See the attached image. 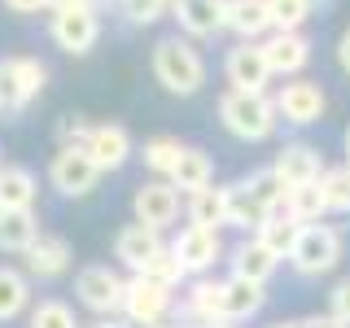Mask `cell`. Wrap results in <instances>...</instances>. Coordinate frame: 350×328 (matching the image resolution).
<instances>
[{"label": "cell", "instance_id": "5b68a950", "mask_svg": "<svg viewBox=\"0 0 350 328\" xmlns=\"http://www.w3.org/2000/svg\"><path fill=\"white\" fill-rule=\"evenodd\" d=\"M127 276H118L109 262H88L75 271V302L92 315H118L123 311Z\"/></svg>", "mask_w": 350, "mask_h": 328}, {"label": "cell", "instance_id": "6da1fadb", "mask_svg": "<svg viewBox=\"0 0 350 328\" xmlns=\"http://www.w3.org/2000/svg\"><path fill=\"white\" fill-rule=\"evenodd\" d=\"M153 79L171 96H193L206 83V62L184 36H167L153 44Z\"/></svg>", "mask_w": 350, "mask_h": 328}, {"label": "cell", "instance_id": "277c9868", "mask_svg": "<svg viewBox=\"0 0 350 328\" xmlns=\"http://www.w3.org/2000/svg\"><path fill=\"white\" fill-rule=\"evenodd\" d=\"M49 83V66L40 57H0V114L27 109Z\"/></svg>", "mask_w": 350, "mask_h": 328}, {"label": "cell", "instance_id": "7c38bea8", "mask_svg": "<svg viewBox=\"0 0 350 328\" xmlns=\"http://www.w3.org/2000/svg\"><path fill=\"white\" fill-rule=\"evenodd\" d=\"M171 18L180 22L184 36L211 40L228 27V0H171Z\"/></svg>", "mask_w": 350, "mask_h": 328}, {"label": "cell", "instance_id": "f6af8a7d", "mask_svg": "<svg viewBox=\"0 0 350 328\" xmlns=\"http://www.w3.org/2000/svg\"><path fill=\"white\" fill-rule=\"evenodd\" d=\"M346 153H350V131H346Z\"/></svg>", "mask_w": 350, "mask_h": 328}, {"label": "cell", "instance_id": "4dcf8cb0", "mask_svg": "<svg viewBox=\"0 0 350 328\" xmlns=\"http://www.w3.org/2000/svg\"><path fill=\"white\" fill-rule=\"evenodd\" d=\"M27 328H83V324L75 320L70 302H62V298H40V302L27 311Z\"/></svg>", "mask_w": 350, "mask_h": 328}, {"label": "cell", "instance_id": "ffe728a7", "mask_svg": "<svg viewBox=\"0 0 350 328\" xmlns=\"http://www.w3.org/2000/svg\"><path fill=\"white\" fill-rule=\"evenodd\" d=\"M31 276L27 267H9V262H0V324H14L18 315L31 311Z\"/></svg>", "mask_w": 350, "mask_h": 328}, {"label": "cell", "instance_id": "83f0119b", "mask_svg": "<svg viewBox=\"0 0 350 328\" xmlns=\"http://www.w3.org/2000/svg\"><path fill=\"white\" fill-rule=\"evenodd\" d=\"M224 311H228V324L258 315V311H262V284H254V280H241V276L224 280Z\"/></svg>", "mask_w": 350, "mask_h": 328}, {"label": "cell", "instance_id": "e575fe53", "mask_svg": "<svg viewBox=\"0 0 350 328\" xmlns=\"http://www.w3.org/2000/svg\"><path fill=\"white\" fill-rule=\"evenodd\" d=\"M118 14L131 27H153L162 14H171V0H118Z\"/></svg>", "mask_w": 350, "mask_h": 328}, {"label": "cell", "instance_id": "60d3db41", "mask_svg": "<svg viewBox=\"0 0 350 328\" xmlns=\"http://www.w3.org/2000/svg\"><path fill=\"white\" fill-rule=\"evenodd\" d=\"M337 66H342V70L350 74V31H346L342 40H337Z\"/></svg>", "mask_w": 350, "mask_h": 328}, {"label": "cell", "instance_id": "9c48e42d", "mask_svg": "<svg viewBox=\"0 0 350 328\" xmlns=\"http://www.w3.org/2000/svg\"><path fill=\"white\" fill-rule=\"evenodd\" d=\"M289 258H293V267H298L302 276H320V271H328L337 258H342V236H337L333 228L306 223Z\"/></svg>", "mask_w": 350, "mask_h": 328}, {"label": "cell", "instance_id": "ab89813d", "mask_svg": "<svg viewBox=\"0 0 350 328\" xmlns=\"http://www.w3.org/2000/svg\"><path fill=\"white\" fill-rule=\"evenodd\" d=\"M88 328H131V324L123 320V315H96V320L88 324Z\"/></svg>", "mask_w": 350, "mask_h": 328}, {"label": "cell", "instance_id": "b9f144b4", "mask_svg": "<svg viewBox=\"0 0 350 328\" xmlns=\"http://www.w3.org/2000/svg\"><path fill=\"white\" fill-rule=\"evenodd\" d=\"M298 328H346V320H302Z\"/></svg>", "mask_w": 350, "mask_h": 328}, {"label": "cell", "instance_id": "8d00e7d4", "mask_svg": "<svg viewBox=\"0 0 350 328\" xmlns=\"http://www.w3.org/2000/svg\"><path fill=\"white\" fill-rule=\"evenodd\" d=\"M88 131H92V123H88L83 114H62V123H57V149H83L88 145Z\"/></svg>", "mask_w": 350, "mask_h": 328}, {"label": "cell", "instance_id": "8fae6325", "mask_svg": "<svg viewBox=\"0 0 350 328\" xmlns=\"http://www.w3.org/2000/svg\"><path fill=\"white\" fill-rule=\"evenodd\" d=\"M224 74H228V83H232V87H241V92H262V87H267V79H271V66H267L262 44L241 40L237 49L228 53Z\"/></svg>", "mask_w": 350, "mask_h": 328}, {"label": "cell", "instance_id": "3957f363", "mask_svg": "<svg viewBox=\"0 0 350 328\" xmlns=\"http://www.w3.org/2000/svg\"><path fill=\"white\" fill-rule=\"evenodd\" d=\"M219 118H224V127L237 140H267L280 123L276 101H267L262 92H241V87L219 96Z\"/></svg>", "mask_w": 350, "mask_h": 328}, {"label": "cell", "instance_id": "52a82bcc", "mask_svg": "<svg viewBox=\"0 0 350 328\" xmlns=\"http://www.w3.org/2000/svg\"><path fill=\"white\" fill-rule=\"evenodd\" d=\"M49 184L62 197H88L101 184V167H96L83 149H57L53 162H49Z\"/></svg>", "mask_w": 350, "mask_h": 328}, {"label": "cell", "instance_id": "7402d4cb", "mask_svg": "<svg viewBox=\"0 0 350 328\" xmlns=\"http://www.w3.org/2000/svg\"><path fill=\"white\" fill-rule=\"evenodd\" d=\"M40 241L36 210H0V254H27Z\"/></svg>", "mask_w": 350, "mask_h": 328}, {"label": "cell", "instance_id": "e0dca14e", "mask_svg": "<svg viewBox=\"0 0 350 328\" xmlns=\"http://www.w3.org/2000/svg\"><path fill=\"white\" fill-rule=\"evenodd\" d=\"M40 202V180L31 167L5 162L0 167V210H36Z\"/></svg>", "mask_w": 350, "mask_h": 328}, {"label": "cell", "instance_id": "d6986e66", "mask_svg": "<svg viewBox=\"0 0 350 328\" xmlns=\"http://www.w3.org/2000/svg\"><path fill=\"white\" fill-rule=\"evenodd\" d=\"M280 175V184L284 189H302V184H315L320 180V153H315L311 145H289V149H280V158H276V167H271Z\"/></svg>", "mask_w": 350, "mask_h": 328}, {"label": "cell", "instance_id": "ac0fdd59", "mask_svg": "<svg viewBox=\"0 0 350 328\" xmlns=\"http://www.w3.org/2000/svg\"><path fill=\"white\" fill-rule=\"evenodd\" d=\"M262 53H267L271 74H293L311 57V44H306L298 31H271V36L262 40Z\"/></svg>", "mask_w": 350, "mask_h": 328}, {"label": "cell", "instance_id": "484cf974", "mask_svg": "<svg viewBox=\"0 0 350 328\" xmlns=\"http://www.w3.org/2000/svg\"><path fill=\"white\" fill-rule=\"evenodd\" d=\"M267 215H271V206L250 189V180H241V184L228 189V223L232 228H258Z\"/></svg>", "mask_w": 350, "mask_h": 328}, {"label": "cell", "instance_id": "4316f807", "mask_svg": "<svg viewBox=\"0 0 350 328\" xmlns=\"http://www.w3.org/2000/svg\"><path fill=\"white\" fill-rule=\"evenodd\" d=\"M276 271V254H271L267 245L254 236V241H245V245H237L232 249V276H241V280H254V284H262Z\"/></svg>", "mask_w": 350, "mask_h": 328}, {"label": "cell", "instance_id": "f546056e", "mask_svg": "<svg viewBox=\"0 0 350 328\" xmlns=\"http://www.w3.org/2000/svg\"><path fill=\"white\" fill-rule=\"evenodd\" d=\"M180 153H184V145H180L175 136H153V140H145L140 158H145V167L158 175V180H171V171H175V162H180Z\"/></svg>", "mask_w": 350, "mask_h": 328}, {"label": "cell", "instance_id": "bcb514c9", "mask_svg": "<svg viewBox=\"0 0 350 328\" xmlns=\"http://www.w3.org/2000/svg\"><path fill=\"white\" fill-rule=\"evenodd\" d=\"M0 167H5V162H0Z\"/></svg>", "mask_w": 350, "mask_h": 328}, {"label": "cell", "instance_id": "30bf717a", "mask_svg": "<svg viewBox=\"0 0 350 328\" xmlns=\"http://www.w3.org/2000/svg\"><path fill=\"white\" fill-rule=\"evenodd\" d=\"M171 249H175V258L184 262V271L189 276H202V271H211L219 254H224V241H219V228H197L189 223L180 236L171 241Z\"/></svg>", "mask_w": 350, "mask_h": 328}, {"label": "cell", "instance_id": "f35d334b", "mask_svg": "<svg viewBox=\"0 0 350 328\" xmlns=\"http://www.w3.org/2000/svg\"><path fill=\"white\" fill-rule=\"evenodd\" d=\"M5 9H14V14H40V9H53V0H5Z\"/></svg>", "mask_w": 350, "mask_h": 328}, {"label": "cell", "instance_id": "8992f818", "mask_svg": "<svg viewBox=\"0 0 350 328\" xmlns=\"http://www.w3.org/2000/svg\"><path fill=\"white\" fill-rule=\"evenodd\" d=\"M175 306V289L149 280V276H127V293H123V320L131 328H162L167 311Z\"/></svg>", "mask_w": 350, "mask_h": 328}, {"label": "cell", "instance_id": "f1b7e54d", "mask_svg": "<svg viewBox=\"0 0 350 328\" xmlns=\"http://www.w3.org/2000/svg\"><path fill=\"white\" fill-rule=\"evenodd\" d=\"M189 223L224 228L228 223V189H197V193H189Z\"/></svg>", "mask_w": 350, "mask_h": 328}, {"label": "cell", "instance_id": "d590c367", "mask_svg": "<svg viewBox=\"0 0 350 328\" xmlns=\"http://www.w3.org/2000/svg\"><path fill=\"white\" fill-rule=\"evenodd\" d=\"M320 189H324L328 210H350V167H346V171L320 175Z\"/></svg>", "mask_w": 350, "mask_h": 328}, {"label": "cell", "instance_id": "603a6c76", "mask_svg": "<svg viewBox=\"0 0 350 328\" xmlns=\"http://www.w3.org/2000/svg\"><path fill=\"white\" fill-rule=\"evenodd\" d=\"M228 31L241 40H258L271 31V0H228Z\"/></svg>", "mask_w": 350, "mask_h": 328}, {"label": "cell", "instance_id": "74e56055", "mask_svg": "<svg viewBox=\"0 0 350 328\" xmlns=\"http://www.w3.org/2000/svg\"><path fill=\"white\" fill-rule=\"evenodd\" d=\"M333 315L350 324V280H342V284H337V293H333Z\"/></svg>", "mask_w": 350, "mask_h": 328}, {"label": "cell", "instance_id": "1f68e13d", "mask_svg": "<svg viewBox=\"0 0 350 328\" xmlns=\"http://www.w3.org/2000/svg\"><path fill=\"white\" fill-rule=\"evenodd\" d=\"M284 210H289L293 219H302V223H311V219H320L328 210V202H324V189H320V180L315 184H302V189H289L284 193Z\"/></svg>", "mask_w": 350, "mask_h": 328}, {"label": "cell", "instance_id": "836d02e7", "mask_svg": "<svg viewBox=\"0 0 350 328\" xmlns=\"http://www.w3.org/2000/svg\"><path fill=\"white\" fill-rule=\"evenodd\" d=\"M311 9L315 0H271V31H298Z\"/></svg>", "mask_w": 350, "mask_h": 328}, {"label": "cell", "instance_id": "7a4b0ae2", "mask_svg": "<svg viewBox=\"0 0 350 328\" xmlns=\"http://www.w3.org/2000/svg\"><path fill=\"white\" fill-rule=\"evenodd\" d=\"M49 36L62 53L83 57L92 53V44L101 40V14H96V0H62L49 14Z\"/></svg>", "mask_w": 350, "mask_h": 328}, {"label": "cell", "instance_id": "2e32d148", "mask_svg": "<svg viewBox=\"0 0 350 328\" xmlns=\"http://www.w3.org/2000/svg\"><path fill=\"white\" fill-rule=\"evenodd\" d=\"M276 114L284 118V123H293V127H306V123H315V118L324 114V92L315 83H284L280 87V96H276Z\"/></svg>", "mask_w": 350, "mask_h": 328}, {"label": "cell", "instance_id": "ee69618b", "mask_svg": "<svg viewBox=\"0 0 350 328\" xmlns=\"http://www.w3.org/2000/svg\"><path fill=\"white\" fill-rule=\"evenodd\" d=\"M271 328H298V324H271Z\"/></svg>", "mask_w": 350, "mask_h": 328}, {"label": "cell", "instance_id": "d6a6232c", "mask_svg": "<svg viewBox=\"0 0 350 328\" xmlns=\"http://www.w3.org/2000/svg\"><path fill=\"white\" fill-rule=\"evenodd\" d=\"M140 276H149V280L167 284V289H180V284H184V276H189V271H184V262L175 258V249L167 245V249H158V254H153V262H149L145 271H140Z\"/></svg>", "mask_w": 350, "mask_h": 328}, {"label": "cell", "instance_id": "5bb4252c", "mask_svg": "<svg viewBox=\"0 0 350 328\" xmlns=\"http://www.w3.org/2000/svg\"><path fill=\"white\" fill-rule=\"evenodd\" d=\"M22 258H27V276L31 280H57V276H66V271L75 267L70 241L57 236V232H40V241Z\"/></svg>", "mask_w": 350, "mask_h": 328}, {"label": "cell", "instance_id": "d4e9b609", "mask_svg": "<svg viewBox=\"0 0 350 328\" xmlns=\"http://www.w3.org/2000/svg\"><path fill=\"white\" fill-rule=\"evenodd\" d=\"M302 228H306V223H302V219H293L289 210H284V215L271 210V215L258 223V241H262V245H267L276 258H284V254H293V245H298Z\"/></svg>", "mask_w": 350, "mask_h": 328}, {"label": "cell", "instance_id": "44dd1931", "mask_svg": "<svg viewBox=\"0 0 350 328\" xmlns=\"http://www.w3.org/2000/svg\"><path fill=\"white\" fill-rule=\"evenodd\" d=\"M184 315L202 328V324H224V280H197L189 293H184Z\"/></svg>", "mask_w": 350, "mask_h": 328}, {"label": "cell", "instance_id": "9a60e30c", "mask_svg": "<svg viewBox=\"0 0 350 328\" xmlns=\"http://www.w3.org/2000/svg\"><path fill=\"white\" fill-rule=\"evenodd\" d=\"M158 249H167V245H162V232L149 228V223H127V228H118V236H114V258L123 262L131 276H140Z\"/></svg>", "mask_w": 350, "mask_h": 328}, {"label": "cell", "instance_id": "7bdbcfd3", "mask_svg": "<svg viewBox=\"0 0 350 328\" xmlns=\"http://www.w3.org/2000/svg\"><path fill=\"white\" fill-rule=\"evenodd\" d=\"M202 328H232V324H228V320H224V324H202Z\"/></svg>", "mask_w": 350, "mask_h": 328}, {"label": "cell", "instance_id": "ba28073f", "mask_svg": "<svg viewBox=\"0 0 350 328\" xmlns=\"http://www.w3.org/2000/svg\"><path fill=\"white\" fill-rule=\"evenodd\" d=\"M131 215H136V223H149V228H171L175 215H180V189H175L171 180H145L136 193H131Z\"/></svg>", "mask_w": 350, "mask_h": 328}, {"label": "cell", "instance_id": "4fadbf2b", "mask_svg": "<svg viewBox=\"0 0 350 328\" xmlns=\"http://www.w3.org/2000/svg\"><path fill=\"white\" fill-rule=\"evenodd\" d=\"M83 153L105 171H118V167H127V158L136 153V145H131V136H127V127L123 123H92V131H88V145Z\"/></svg>", "mask_w": 350, "mask_h": 328}, {"label": "cell", "instance_id": "cb8c5ba5", "mask_svg": "<svg viewBox=\"0 0 350 328\" xmlns=\"http://www.w3.org/2000/svg\"><path fill=\"white\" fill-rule=\"evenodd\" d=\"M211 180H215L211 153L197 149V145H184L180 162H175V171H171V184H175L180 193H197V189H211Z\"/></svg>", "mask_w": 350, "mask_h": 328}]
</instances>
